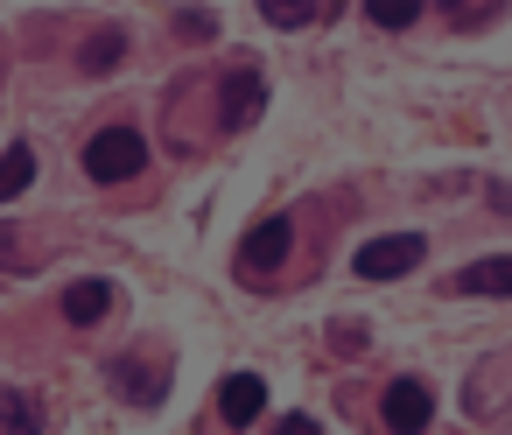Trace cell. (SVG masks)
Returning <instances> with one entry per match:
<instances>
[{
	"mask_svg": "<svg viewBox=\"0 0 512 435\" xmlns=\"http://www.w3.org/2000/svg\"><path fill=\"white\" fill-rule=\"evenodd\" d=\"M85 169H92V183H127V176L148 169V141H141L134 127H106V134H92Z\"/></svg>",
	"mask_w": 512,
	"mask_h": 435,
	"instance_id": "1",
	"label": "cell"
},
{
	"mask_svg": "<svg viewBox=\"0 0 512 435\" xmlns=\"http://www.w3.org/2000/svg\"><path fill=\"white\" fill-rule=\"evenodd\" d=\"M421 232H393V239H365L358 253H351V274L358 281H393V274H407V267H421Z\"/></svg>",
	"mask_w": 512,
	"mask_h": 435,
	"instance_id": "2",
	"label": "cell"
},
{
	"mask_svg": "<svg viewBox=\"0 0 512 435\" xmlns=\"http://www.w3.org/2000/svg\"><path fill=\"white\" fill-rule=\"evenodd\" d=\"M379 421H386V428H428V421H435V393H428L421 379H393L386 400H379Z\"/></svg>",
	"mask_w": 512,
	"mask_h": 435,
	"instance_id": "3",
	"label": "cell"
},
{
	"mask_svg": "<svg viewBox=\"0 0 512 435\" xmlns=\"http://www.w3.org/2000/svg\"><path fill=\"white\" fill-rule=\"evenodd\" d=\"M288 246H295V225H288V218H260V225L246 232V246H239V260H246L253 274H274V267L288 260Z\"/></svg>",
	"mask_w": 512,
	"mask_h": 435,
	"instance_id": "4",
	"label": "cell"
},
{
	"mask_svg": "<svg viewBox=\"0 0 512 435\" xmlns=\"http://www.w3.org/2000/svg\"><path fill=\"white\" fill-rule=\"evenodd\" d=\"M218 106H225V127H253V120H260V106H267L260 71H232V78L218 85Z\"/></svg>",
	"mask_w": 512,
	"mask_h": 435,
	"instance_id": "5",
	"label": "cell"
},
{
	"mask_svg": "<svg viewBox=\"0 0 512 435\" xmlns=\"http://www.w3.org/2000/svg\"><path fill=\"white\" fill-rule=\"evenodd\" d=\"M260 407H267V379H260V372H232V379L218 386V414H225L232 428L260 421Z\"/></svg>",
	"mask_w": 512,
	"mask_h": 435,
	"instance_id": "6",
	"label": "cell"
},
{
	"mask_svg": "<svg viewBox=\"0 0 512 435\" xmlns=\"http://www.w3.org/2000/svg\"><path fill=\"white\" fill-rule=\"evenodd\" d=\"M456 288H463V295H491V302H505V295H512V253H498V260H470V267L456 274Z\"/></svg>",
	"mask_w": 512,
	"mask_h": 435,
	"instance_id": "7",
	"label": "cell"
},
{
	"mask_svg": "<svg viewBox=\"0 0 512 435\" xmlns=\"http://www.w3.org/2000/svg\"><path fill=\"white\" fill-rule=\"evenodd\" d=\"M106 309H113V281H71L64 288V316L71 323H99Z\"/></svg>",
	"mask_w": 512,
	"mask_h": 435,
	"instance_id": "8",
	"label": "cell"
},
{
	"mask_svg": "<svg viewBox=\"0 0 512 435\" xmlns=\"http://www.w3.org/2000/svg\"><path fill=\"white\" fill-rule=\"evenodd\" d=\"M29 183H36V148H29V141H15V148H8V162H0V204L22 197Z\"/></svg>",
	"mask_w": 512,
	"mask_h": 435,
	"instance_id": "9",
	"label": "cell"
},
{
	"mask_svg": "<svg viewBox=\"0 0 512 435\" xmlns=\"http://www.w3.org/2000/svg\"><path fill=\"white\" fill-rule=\"evenodd\" d=\"M120 57H127V43H120V36H113V29H99V36H92V43H85V57H78V64H85V71H92V78H106V71H113V64H120Z\"/></svg>",
	"mask_w": 512,
	"mask_h": 435,
	"instance_id": "10",
	"label": "cell"
},
{
	"mask_svg": "<svg viewBox=\"0 0 512 435\" xmlns=\"http://www.w3.org/2000/svg\"><path fill=\"white\" fill-rule=\"evenodd\" d=\"M260 15H267L274 29H309V22H316V0H260Z\"/></svg>",
	"mask_w": 512,
	"mask_h": 435,
	"instance_id": "11",
	"label": "cell"
},
{
	"mask_svg": "<svg viewBox=\"0 0 512 435\" xmlns=\"http://www.w3.org/2000/svg\"><path fill=\"white\" fill-rule=\"evenodd\" d=\"M113 379H120V386H127V400H141V407H155V400H162V379H155L148 365H120Z\"/></svg>",
	"mask_w": 512,
	"mask_h": 435,
	"instance_id": "12",
	"label": "cell"
},
{
	"mask_svg": "<svg viewBox=\"0 0 512 435\" xmlns=\"http://www.w3.org/2000/svg\"><path fill=\"white\" fill-rule=\"evenodd\" d=\"M365 15H372L379 29H407V22L421 15V0H365Z\"/></svg>",
	"mask_w": 512,
	"mask_h": 435,
	"instance_id": "13",
	"label": "cell"
},
{
	"mask_svg": "<svg viewBox=\"0 0 512 435\" xmlns=\"http://www.w3.org/2000/svg\"><path fill=\"white\" fill-rule=\"evenodd\" d=\"M0 428H36V407L29 400H0Z\"/></svg>",
	"mask_w": 512,
	"mask_h": 435,
	"instance_id": "14",
	"label": "cell"
},
{
	"mask_svg": "<svg viewBox=\"0 0 512 435\" xmlns=\"http://www.w3.org/2000/svg\"><path fill=\"white\" fill-rule=\"evenodd\" d=\"M183 36H190V43H204V36H211V15H204V8H190V15H183Z\"/></svg>",
	"mask_w": 512,
	"mask_h": 435,
	"instance_id": "15",
	"label": "cell"
},
{
	"mask_svg": "<svg viewBox=\"0 0 512 435\" xmlns=\"http://www.w3.org/2000/svg\"><path fill=\"white\" fill-rule=\"evenodd\" d=\"M449 8H456V0H449Z\"/></svg>",
	"mask_w": 512,
	"mask_h": 435,
	"instance_id": "16",
	"label": "cell"
}]
</instances>
